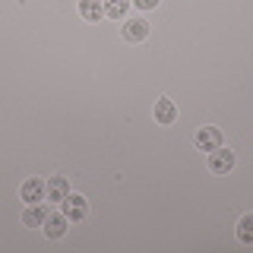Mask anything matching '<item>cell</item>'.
<instances>
[{"label": "cell", "mask_w": 253, "mask_h": 253, "mask_svg": "<svg viewBox=\"0 0 253 253\" xmlns=\"http://www.w3.org/2000/svg\"><path fill=\"white\" fill-rule=\"evenodd\" d=\"M149 32H152V26L136 16V19H126L124 26H121V38H124V42H130V44H136V42H146Z\"/></svg>", "instance_id": "6da1fadb"}, {"label": "cell", "mask_w": 253, "mask_h": 253, "mask_svg": "<svg viewBox=\"0 0 253 253\" xmlns=\"http://www.w3.org/2000/svg\"><path fill=\"white\" fill-rule=\"evenodd\" d=\"M60 206H63V215H67L70 221H83L85 215H89V200L79 196V193H70Z\"/></svg>", "instance_id": "7a4b0ae2"}, {"label": "cell", "mask_w": 253, "mask_h": 253, "mask_svg": "<svg viewBox=\"0 0 253 253\" xmlns=\"http://www.w3.org/2000/svg\"><path fill=\"white\" fill-rule=\"evenodd\" d=\"M19 196H22V203H42L44 196H47V180L26 177V184L19 187Z\"/></svg>", "instance_id": "3957f363"}, {"label": "cell", "mask_w": 253, "mask_h": 253, "mask_svg": "<svg viewBox=\"0 0 253 253\" xmlns=\"http://www.w3.org/2000/svg\"><path fill=\"white\" fill-rule=\"evenodd\" d=\"M67 225H70V218L63 215V212H51V215L44 218V225H42V231L47 241H60L63 234H67Z\"/></svg>", "instance_id": "277c9868"}, {"label": "cell", "mask_w": 253, "mask_h": 253, "mask_svg": "<svg viewBox=\"0 0 253 253\" xmlns=\"http://www.w3.org/2000/svg\"><path fill=\"white\" fill-rule=\"evenodd\" d=\"M234 168V152L225 146H218L215 152H209V171L212 174H228Z\"/></svg>", "instance_id": "5b68a950"}, {"label": "cell", "mask_w": 253, "mask_h": 253, "mask_svg": "<svg viewBox=\"0 0 253 253\" xmlns=\"http://www.w3.org/2000/svg\"><path fill=\"white\" fill-rule=\"evenodd\" d=\"M218 146H221L218 126H200V130H196V149H200V152H215Z\"/></svg>", "instance_id": "8992f818"}, {"label": "cell", "mask_w": 253, "mask_h": 253, "mask_svg": "<svg viewBox=\"0 0 253 253\" xmlns=\"http://www.w3.org/2000/svg\"><path fill=\"white\" fill-rule=\"evenodd\" d=\"M47 215H51V209H47L44 203H29V209L22 212V225L26 228H42Z\"/></svg>", "instance_id": "52a82bcc"}, {"label": "cell", "mask_w": 253, "mask_h": 253, "mask_svg": "<svg viewBox=\"0 0 253 253\" xmlns=\"http://www.w3.org/2000/svg\"><path fill=\"white\" fill-rule=\"evenodd\" d=\"M155 121L162 124V126H171V124H177V105H174L171 98H158L155 101Z\"/></svg>", "instance_id": "ba28073f"}, {"label": "cell", "mask_w": 253, "mask_h": 253, "mask_svg": "<svg viewBox=\"0 0 253 253\" xmlns=\"http://www.w3.org/2000/svg\"><path fill=\"white\" fill-rule=\"evenodd\" d=\"M70 196V180L67 177H51L47 180V200L51 203H63Z\"/></svg>", "instance_id": "9c48e42d"}, {"label": "cell", "mask_w": 253, "mask_h": 253, "mask_svg": "<svg viewBox=\"0 0 253 253\" xmlns=\"http://www.w3.org/2000/svg\"><path fill=\"white\" fill-rule=\"evenodd\" d=\"M79 16L85 22H98L105 16V3L101 0H79Z\"/></svg>", "instance_id": "30bf717a"}, {"label": "cell", "mask_w": 253, "mask_h": 253, "mask_svg": "<svg viewBox=\"0 0 253 253\" xmlns=\"http://www.w3.org/2000/svg\"><path fill=\"white\" fill-rule=\"evenodd\" d=\"M101 3H105V16H108V19H126L130 0H101Z\"/></svg>", "instance_id": "8fae6325"}, {"label": "cell", "mask_w": 253, "mask_h": 253, "mask_svg": "<svg viewBox=\"0 0 253 253\" xmlns=\"http://www.w3.org/2000/svg\"><path fill=\"white\" fill-rule=\"evenodd\" d=\"M237 241L241 244H253V212H247L237 221Z\"/></svg>", "instance_id": "7c38bea8"}, {"label": "cell", "mask_w": 253, "mask_h": 253, "mask_svg": "<svg viewBox=\"0 0 253 253\" xmlns=\"http://www.w3.org/2000/svg\"><path fill=\"white\" fill-rule=\"evenodd\" d=\"M133 6H136V10H155L158 3H162V0H130Z\"/></svg>", "instance_id": "4fadbf2b"}]
</instances>
